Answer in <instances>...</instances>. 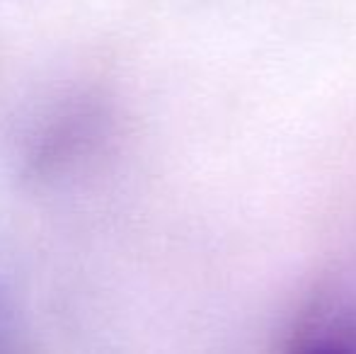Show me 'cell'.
Instances as JSON below:
<instances>
[]
</instances>
